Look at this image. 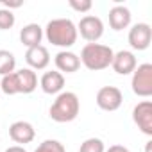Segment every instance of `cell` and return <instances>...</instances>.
<instances>
[{
  "instance_id": "obj_1",
  "label": "cell",
  "mask_w": 152,
  "mask_h": 152,
  "mask_svg": "<svg viewBox=\"0 0 152 152\" xmlns=\"http://www.w3.org/2000/svg\"><path fill=\"white\" fill-rule=\"evenodd\" d=\"M38 88V75L31 68L15 70L9 75H4L0 81V91L6 95H18V93H32Z\"/></svg>"
},
{
  "instance_id": "obj_2",
  "label": "cell",
  "mask_w": 152,
  "mask_h": 152,
  "mask_svg": "<svg viewBox=\"0 0 152 152\" xmlns=\"http://www.w3.org/2000/svg\"><path fill=\"white\" fill-rule=\"evenodd\" d=\"M77 25L68 18H56L50 20L45 27V38L48 43L63 48H70L77 41Z\"/></svg>"
},
{
  "instance_id": "obj_3",
  "label": "cell",
  "mask_w": 152,
  "mask_h": 152,
  "mask_svg": "<svg viewBox=\"0 0 152 152\" xmlns=\"http://www.w3.org/2000/svg\"><path fill=\"white\" fill-rule=\"evenodd\" d=\"M81 102L73 91H61L50 106V118L57 124H68L79 116Z\"/></svg>"
},
{
  "instance_id": "obj_4",
  "label": "cell",
  "mask_w": 152,
  "mask_h": 152,
  "mask_svg": "<svg viewBox=\"0 0 152 152\" xmlns=\"http://www.w3.org/2000/svg\"><path fill=\"white\" fill-rule=\"evenodd\" d=\"M113 48L107 45H100V43H86L81 50V63L91 70V72H99V70H106L111 66L113 61Z\"/></svg>"
},
{
  "instance_id": "obj_5",
  "label": "cell",
  "mask_w": 152,
  "mask_h": 152,
  "mask_svg": "<svg viewBox=\"0 0 152 152\" xmlns=\"http://www.w3.org/2000/svg\"><path fill=\"white\" fill-rule=\"evenodd\" d=\"M131 88L134 95L141 99H148L152 95V64L150 63H143L136 66V70L132 72Z\"/></svg>"
},
{
  "instance_id": "obj_6",
  "label": "cell",
  "mask_w": 152,
  "mask_h": 152,
  "mask_svg": "<svg viewBox=\"0 0 152 152\" xmlns=\"http://www.w3.org/2000/svg\"><path fill=\"white\" fill-rule=\"evenodd\" d=\"M77 34H81L88 43H97L104 34V23L99 16L86 15L81 18L77 25Z\"/></svg>"
},
{
  "instance_id": "obj_7",
  "label": "cell",
  "mask_w": 152,
  "mask_h": 152,
  "mask_svg": "<svg viewBox=\"0 0 152 152\" xmlns=\"http://www.w3.org/2000/svg\"><path fill=\"white\" fill-rule=\"evenodd\" d=\"M124 102V95L116 86H104L97 91V106L102 111H116Z\"/></svg>"
},
{
  "instance_id": "obj_8",
  "label": "cell",
  "mask_w": 152,
  "mask_h": 152,
  "mask_svg": "<svg viewBox=\"0 0 152 152\" xmlns=\"http://www.w3.org/2000/svg\"><path fill=\"white\" fill-rule=\"evenodd\" d=\"M127 39H129V45L134 50H138V52L147 50L150 47V41H152V29H150V25L148 23H143V22L132 25L129 29Z\"/></svg>"
},
{
  "instance_id": "obj_9",
  "label": "cell",
  "mask_w": 152,
  "mask_h": 152,
  "mask_svg": "<svg viewBox=\"0 0 152 152\" xmlns=\"http://www.w3.org/2000/svg\"><path fill=\"white\" fill-rule=\"evenodd\" d=\"M132 120L143 134L152 136V102L150 100L138 102L132 109Z\"/></svg>"
},
{
  "instance_id": "obj_10",
  "label": "cell",
  "mask_w": 152,
  "mask_h": 152,
  "mask_svg": "<svg viewBox=\"0 0 152 152\" xmlns=\"http://www.w3.org/2000/svg\"><path fill=\"white\" fill-rule=\"evenodd\" d=\"M136 66H138V61H136V56L131 50H120L113 56L111 68L118 75H129L136 70Z\"/></svg>"
},
{
  "instance_id": "obj_11",
  "label": "cell",
  "mask_w": 152,
  "mask_h": 152,
  "mask_svg": "<svg viewBox=\"0 0 152 152\" xmlns=\"http://www.w3.org/2000/svg\"><path fill=\"white\" fill-rule=\"evenodd\" d=\"M9 136L15 143H20V145H25V143H31L34 138H36V131L32 127V124L25 122V120H18L15 124H11L9 127Z\"/></svg>"
},
{
  "instance_id": "obj_12",
  "label": "cell",
  "mask_w": 152,
  "mask_h": 152,
  "mask_svg": "<svg viewBox=\"0 0 152 152\" xmlns=\"http://www.w3.org/2000/svg\"><path fill=\"white\" fill-rule=\"evenodd\" d=\"M39 86L47 95H59L64 88V75L61 72H45L39 79Z\"/></svg>"
},
{
  "instance_id": "obj_13",
  "label": "cell",
  "mask_w": 152,
  "mask_h": 152,
  "mask_svg": "<svg viewBox=\"0 0 152 152\" xmlns=\"http://www.w3.org/2000/svg\"><path fill=\"white\" fill-rule=\"evenodd\" d=\"M25 61L31 66V70H45L50 63V54L47 50V47L38 45L32 48H27L25 52Z\"/></svg>"
},
{
  "instance_id": "obj_14",
  "label": "cell",
  "mask_w": 152,
  "mask_h": 152,
  "mask_svg": "<svg viewBox=\"0 0 152 152\" xmlns=\"http://www.w3.org/2000/svg\"><path fill=\"white\" fill-rule=\"evenodd\" d=\"M54 63L57 66L59 72H64V73H75L79 68H81V59L77 54H73L70 50H61L56 54L54 57Z\"/></svg>"
},
{
  "instance_id": "obj_15",
  "label": "cell",
  "mask_w": 152,
  "mask_h": 152,
  "mask_svg": "<svg viewBox=\"0 0 152 152\" xmlns=\"http://www.w3.org/2000/svg\"><path fill=\"white\" fill-rule=\"evenodd\" d=\"M131 11L125 6H115L109 9V25L113 31H124L131 25Z\"/></svg>"
},
{
  "instance_id": "obj_16",
  "label": "cell",
  "mask_w": 152,
  "mask_h": 152,
  "mask_svg": "<svg viewBox=\"0 0 152 152\" xmlns=\"http://www.w3.org/2000/svg\"><path fill=\"white\" fill-rule=\"evenodd\" d=\"M41 39H43V29L38 23H27L20 31V41L27 48H32V47L41 45Z\"/></svg>"
},
{
  "instance_id": "obj_17",
  "label": "cell",
  "mask_w": 152,
  "mask_h": 152,
  "mask_svg": "<svg viewBox=\"0 0 152 152\" xmlns=\"http://www.w3.org/2000/svg\"><path fill=\"white\" fill-rule=\"evenodd\" d=\"M16 68V57L9 50H0V75H9Z\"/></svg>"
},
{
  "instance_id": "obj_18",
  "label": "cell",
  "mask_w": 152,
  "mask_h": 152,
  "mask_svg": "<svg viewBox=\"0 0 152 152\" xmlns=\"http://www.w3.org/2000/svg\"><path fill=\"white\" fill-rule=\"evenodd\" d=\"M79 152H106V145L100 138H88L81 143Z\"/></svg>"
},
{
  "instance_id": "obj_19",
  "label": "cell",
  "mask_w": 152,
  "mask_h": 152,
  "mask_svg": "<svg viewBox=\"0 0 152 152\" xmlns=\"http://www.w3.org/2000/svg\"><path fill=\"white\" fill-rule=\"evenodd\" d=\"M34 152H66V148L57 140H45L43 143L38 145V148Z\"/></svg>"
},
{
  "instance_id": "obj_20",
  "label": "cell",
  "mask_w": 152,
  "mask_h": 152,
  "mask_svg": "<svg viewBox=\"0 0 152 152\" xmlns=\"http://www.w3.org/2000/svg\"><path fill=\"white\" fill-rule=\"evenodd\" d=\"M15 22H16V18H15L13 11L6 9V7L0 9V31H9V29H13Z\"/></svg>"
},
{
  "instance_id": "obj_21",
  "label": "cell",
  "mask_w": 152,
  "mask_h": 152,
  "mask_svg": "<svg viewBox=\"0 0 152 152\" xmlns=\"http://www.w3.org/2000/svg\"><path fill=\"white\" fill-rule=\"evenodd\" d=\"M70 7L73 11H77V13H88L91 7H93V2L91 0H70Z\"/></svg>"
},
{
  "instance_id": "obj_22",
  "label": "cell",
  "mask_w": 152,
  "mask_h": 152,
  "mask_svg": "<svg viewBox=\"0 0 152 152\" xmlns=\"http://www.w3.org/2000/svg\"><path fill=\"white\" fill-rule=\"evenodd\" d=\"M106 152H131L127 147H124V145H111Z\"/></svg>"
},
{
  "instance_id": "obj_23",
  "label": "cell",
  "mask_w": 152,
  "mask_h": 152,
  "mask_svg": "<svg viewBox=\"0 0 152 152\" xmlns=\"http://www.w3.org/2000/svg\"><path fill=\"white\" fill-rule=\"evenodd\" d=\"M4 152H27L22 145H13V147H9V148H6Z\"/></svg>"
},
{
  "instance_id": "obj_24",
  "label": "cell",
  "mask_w": 152,
  "mask_h": 152,
  "mask_svg": "<svg viewBox=\"0 0 152 152\" xmlns=\"http://www.w3.org/2000/svg\"><path fill=\"white\" fill-rule=\"evenodd\" d=\"M150 147H152V141H148V143H147V148H145V152H150Z\"/></svg>"
},
{
  "instance_id": "obj_25",
  "label": "cell",
  "mask_w": 152,
  "mask_h": 152,
  "mask_svg": "<svg viewBox=\"0 0 152 152\" xmlns=\"http://www.w3.org/2000/svg\"><path fill=\"white\" fill-rule=\"evenodd\" d=\"M0 93H2V91H0Z\"/></svg>"
}]
</instances>
